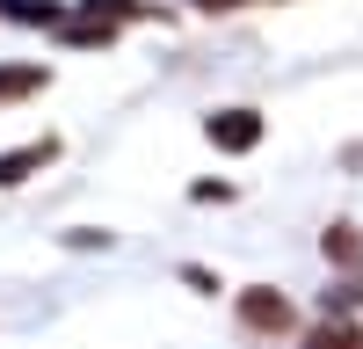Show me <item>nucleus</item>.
Instances as JSON below:
<instances>
[{"instance_id":"nucleus-9","label":"nucleus","mask_w":363,"mask_h":349,"mask_svg":"<svg viewBox=\"0 0 363 349\" xmlns=\"http://www.w3.org/2000/svg\"><path fill=\"white\" fill-rule=\"evenodd\" d=\"M196 8H211V15H218V8H240V0H196Z\"/></svg>"},{"instance_id":"nucleus-4","label":"nucleus","mask_w":363,"mask_h":349,"mask_svg":"<svg viewBox=\"0 0 363 349\" xmlns=\"http://www.w3.org/2000/svg\"><path fill=\"white\" fill-rule=\"evenodd\" d=\"M0 15L29 22V29H58V22H66V8H51V0H0Z\"/></svg>"},{"instance_id":"nucleus-6","label":"nucleus","mask_w":363,"mask_h":349,"mask_svg":"<svg viewBox=\"0 0 363 349\" xmlns=\"http://www.w3.org/2000/svg\"><path fill=\"white\" fill-rule=\"evenodd\" d=\"M306 349H363V328H349V320H327V328H313Z\"/></svg>"},{"instance_id":"nucleus-8","label":"nucleus","mask_w":363,"mask_h":349,"mask_svg":"<svg viewBox=\"0 0 363 349\" xmlns=\"http://www.w3.org/2000/svg\"><path fill=\"white\" fill-rule=\"evenodd\" d=\"M87 15H102V22H131V15H145L138 0H87Z\"/></svg>"},{"instance_id":"nucleus-3","label":"nucleus","mask_w":363,"mask_h":349,"mask_svg":"<svg viewBox=\"0 0 363 349\" xmlns=\"http://www.w3.org/2000/svg\"><path fill=\"white\" fill-rule=\"evenodd\" d=\"M51 153H58V145H51V138H37V145H22V153H0V189H8V182H22V174H29V167H44Z\"/></svg>"},{"instance_id":"nucleus-1","label":"nucleus","mask_w":363,"mask_h":349,"mask_svg":"<svg viewBox=\"0 0 363 349\" xmlns=\"http://www.w3.org/2000/svg\"><path fill=\"white\" fill-rule=\"evenodd\" d=\"M211 145H218V153H247V145L262 138V116L255 109H211Z\"/></svg>"},{"instance_id":"nucleus-2","label":"nucleus","mask_w":363,"mask_h":349,"mask_svg":"<svg viewBox=\"0 0 363 349\" xmlns=\"http://www.w3.org/2000/svg\"><path fill=\"white\" fill-rule=\"evenodd\" d=\"M240 320L262 328V335H284L291 328V299L284 291H240Z\"/></svg>"},{"instance_id":"nucleus-5","label":"nucleus","mask_w":363,"mask_h":349,"mask_svg":"<svg viewBox=\"0 0 363 349\" xmlns=\"http://www.w3.org/2000/svg\"><path fill=\"white\" fill-rule=\"evenodd\" d=\"M37 87H44V66H0V102L37 95Z\"/></svg>"},{"instance_id":"nucleus-7","label":"nucleus","mask_w":363,"mask_h":349,"mask_svg":"<svg viewBox=\"0 0 363 349\" xmlns=\"http://www.w3.org/2000/svg\"><path fill=\"white\" fill-rule=\"evenodd\" d=\"M327 255H335V262H356V255H363L356 226H327Z\"/></svg>"}]
</instances>
